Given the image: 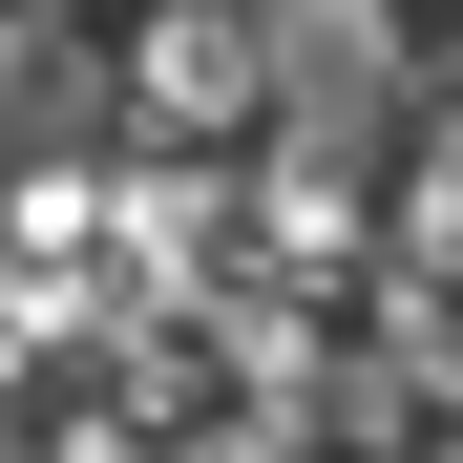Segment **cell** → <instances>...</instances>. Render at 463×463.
<instances>
[{"mask_svg": "<svg viewBox=\"0 0 463 463\" xmlns=\"http://www.w3.org/2000/svg\"><path fill=\"white\" fill-rule=\"evenodd\" d=\"M442 85H463V63H442Z\"/></svg>", "mask_w": 463, "mask_h": 463, "instance_id": "cell-1", "label": "cell"}]
</instances>
